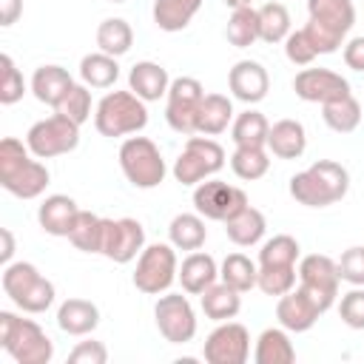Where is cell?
I'll list each match as a JSON object with an SVG mask.
<instances>
[{
    "instance_id": "1",
    "label": "cell",
    "mask_w": 364,
    "mask_h": 364,
    "mask_svg": "<svg viewBox=\"0 0 364 364\" xmlns=\"http://www.w3.org/2000/svg\"><path fill=\"white\" fill-rule=\"evenodd\" d=\"M350 173L336 159H318L301 173L290 176V196L304 208H327L347 196Z\"/></svg>"
},
{
    "instance_id": "2",
    "label": "cell",
    "mask_w": 364,
    "mask_h": 364,
    "mask_svg": "<svg viewBox=\"0 0 364 364\" xmlns=\"http://www.w3.org/2000/svg\"><path fill=\"white\" fill-rule=\"evenodd\" d=\"M31 156L28 145L14 136L0 142V185L17 199H37L48 188V168Z\"/></svg>"
},
{
    "instance_id": "3",
    "label": "cell",
    "mask_w": 364,
    "mask_h": 364,
    "mask_svg": "<svg viewBox=\"0 0 364 364\" xmlns=\"http://www.w3.org/2000/svg\"><path fill=\"white\" fill-rule=\"evenodd\" d=\"M307 26L304 34L310 37L318 54H333L341 48L347 31L355 23L353 0H307Z\"/></svg>"
},
{
    "instance_id": "4",
    "label": "cell",
    "mask_w": 364,
    "mask_h": 364,
    "mask_svg": "<svg viewBox=\"0 0 364 364\" xmlns=\"http://www.w3.org/2000/svg\"><path fill=\"white\" fill-rule=\"evenodd\" d=\"M0 344L17 364H48L54 358V344L46 330L9 310H0Z\"/></svg>"
},
{
    "instance_id": "5",
    "label": "cell",
    "mask_w": 364,
    "mask_h": 364,
    "mask_svg": "<svg viewBox=\"0 0 364 364\" xmlns=\"http://www.w3.org/2000/svg\"><path fill=\"white\" fill-rule=\"evenodd\" d=\"M94 125L102 136H128L139 134L148 125L145 100H139L131 88L128 91H108L94 111Z\"/></svg>"
},
{
    "instance_id": "6",
    "label": "cell",
    "mask_w": 364,
    "mask_h": 364,
    "mask_svg": "<svg viewBox=\"0 0 364 364\" xmlns=\"http://www.w3.org/2000/svg\"><path fill=\"white\" fill-rule=\"evenodd\" d=\"M119 168H122L125 179L142 191L162 185V179L168 173L159 148L148 136H128L119 145Z\"/></svg>"
},
{
    "instance_id": "7",
    "label": "cell",
    "mask_w": 364,
    "mask_h": 364,
    "mask_svg": "<svg viewBox=\"0 0 364 364\" xmlns=\"http://www.w3.org/2000/svg\"><path fill=\"white\" fill-rule=\"evenodd\" d=\"M26 145L37 159H51L71 154L80 145V125L63 114H51L40 122H34L26 134Z\"/></svg>"
},
{
    "instance_id": "8",
    "label": "cell",
    "mask_w": 364,
    "mask_h": 364,
    "mask_svg": "<svg viewBox=\"0 0 364 364\" xmlns=\"http://www.w3.org/2000/svg\"><path fill=\"white\" fill-rule=\"evenodd\" d=\"M225 168V148L210 136H191L173 162V176L179 185H199L202 179Z\"/></svg>"
},
{
    "instance_id": "9",
    "label": "cell",
    "mask_w": 364,
    "mask_h": 364,
    "mask_svg": "<svg viewBox=\"0 0 364 364\" xmlns=\"http://www.w3.org/2000/svg\"><path fill=\"white\" fill-rule=\"evenodd\" d=\"M173 279H179L173 245L156 242V245L142 247V253L136 259V270H134V287L139 293L156 296V293H165L173 284Z\"/></svg>"
},
{
    "instance_id": "10",
    "label": "cell",
    "mask_w": 364,
    "mask_h": 364,
    "mask_svg": "<svg viewBox=\"0 0 364 364\" xmlns=\"http://www.w3.org/2000/svg\"><path fill=\"white\" fill-rule=\"evenodd\" d=\"M338 264L324 253H310L299 262V287L304 296L318 307V313H327L338 299Z\"/></svg>"
},
{
    "instance_id": "11",
    "label": "cell",
    "mask_w": 364,
    "mask_h": 364,
    "mask_svg": "<svg viewBox=\"0 0 364 364\" xmlns=\"http://www.w3.org/2000/svg\"><path fill=\"white\" fill-rule=\"evenodd\" d=\"M205 100V88L196 77H176L168 88L165 119L176 134H196V114Z\"/></svg>"
},
{
    "instance_id": "12",
    "label": "cell",
    "mask_w": 364,
    "mask_h": 364,
    "mask_svg": "<svg viewBox=\"0 0 364 364\" xmlns=\"http://www.w3.org/2000/svg\"><path fill=\"white\" fill-rule=\"evenodd\" d=\"M245 205H247V193L242 188H236V185H228V182H219V179H208V182H199L193 188V208L205 219L228 222Z\"/></svg>"
},
{
    "instance_id": "13",
    "label": "cell",
    "mask_w": 364,
    "mask_h": 364,
    "mask_svg": "<svg viewBox=\"0 0 364 364\" xmlns=\"http://www.w3.org/2000/svg\"><path fill=\"white\" fill-rule=\"evenodd\" d=\"M154 318L162 338L171 344H188L196 336V313L182 293L159 296V301L154 304Z\"/></svg>"
},
{
    "instance_id": "14",
    "label": "cell",
    "mask_w": 364,
    "mask_h": 364,
    "mask_svg": "<svg viewBox=\"0 0 364 364\" xmlns=\"http://www.w3.org/2000/svg\"><path fill=\"white\" fill-rule=\"evenodd\" d=\"M208 364H245L250 355V333L239 321H219V327L205 338L202 350Z\"/></svg>"
},
{
    "instance_id": "15",
    "label": "cell",
    "mask_w": 364,
    "mask_h": 364,
    "mask_svg": "<svg viewBox=\"0 0 364 364\" xmlns=\"http://www.w3.org/2000/svg\"><path fill=\"white\" fill-rule=\"evenodd\" d=\"M145 247V228L125 216V219H105V236H102V256L117 262V264H128L131 259H136V253H142Z\"/></svg>"
},
{
    "instance_id": "16",
    "label": "cell",
    "mask_w": 364,
    "mask_h": 364,
    "mask_svg": "<svg viewBox=\"0 0 364 364\" xmlns=\"http://www.w3.org/2000/svg\"><path fill=\"white\" fill-rule=\"evenodd\" d=\"M293 91H296L299 100L318 102V105L353 94L350 91V82L341 74L330 71V68H301L296 74V80H293Z\"/></svg>"
},
{
    "instance_id": "17",
    "label": "cell",
    "mask_w": 364,
    "mask_h": 364,
    "mask_svg": "<svg viewBox=\"0 0 364 364\" xmlns=\"http://www.w3.org/2000/svg\"><path fill=\"white\" fill-rule=\"evenodd\" d=\"M228 88L236 100L253 105V102H262L267 97V88H270V77H267V68L256 60H239L230 71H228Z\"/></svg>"
},
{
    "instance_id": "18",
    "label": "cell",
    "mask_w": 364,
    "mask_h": 364,
    "mask_svg": "<svg viewBox=\"0 0 364 364\" xmlns=\"http://www.w3.org/2000/svg\"><path fill=\"white\" fill-rule=\"evenodd\" d=\"M318 307L304 296L301 287H293L290 293L279 296V304H276V318L284 330L290 333H307L316 321H318Z\"/></svg>"
},
{
    "instance_id": "19",
    "label": "cell",
    "mask_w": 364,
    "mask_h": 364,
    "mask_svg": "<svg viewBox=\"0 0 364 364\" xmlns=\"http://www.w3.org/2000/svg\"><path fill=\"white\" fill-rule=\"evenodd\" d=\"M77 216H80V208L65 193H51L37 208V222L51 236H68L71 228H74V222H77Z\"/></svg>"
},
{
    "instance_id": "20",
    "label": "cell",
    "mask_w": 364,
    "mask_h": 364,
    "mask_svg": "<svg viewBox=\"0 0 364 364\" xmlns=\"http://www.w3.org/2000/svg\"><path fill=\"white\" fill-rule=\"evenodd\" d=\"M216 279H219V267H216V262H213L210 253L191 250V253L182 259V264H179L182 290L191 293V296H202Z\"/></svg>"
},
{
    "instance_id": "21",
    "label": "cell",
    "mask_w": 364,
    "mask_h": 364,
    "mask_svg": "<svg viewBox=\"0 0 364 364\" xmlns=\"http://www.w3.org/2000/svg\"><path fill=\"white\" fill-rule=\"evenodd\" d=\"M128 88L145 100V102H156L159 97H168V88H171V77L168 71L159 65V63H151V60H142L131 68L128 74Z\"/></svg>"
},
{
    "instance_id": "22",
    "label": "cell",
    "mask_w": 364,
    "mask_h": 364,
    "mask_svg": "<svg viewBox=\"0 0 364 364\" xmlns=\"http://www.w3.org/2000/svg\"><path fill=\"white\" fill-rule=\"evenodd\" d=\"M71 88H74V77L63 65H40L31 77V94L51 108H57Z\"/></svg>"
},
{
    "instance_id": "23",
    "label": "cell",
    "mask_w": 364,
    "mask_h": 364,
    "mask_svg": "<svg viewBox=\"0 0 364 364\" xmlns=\"http://www.w3.org/2000/svg\"><path fill=\"white\" fill-rule=\"evenodd\" d=\"M307 148V131L299 119H279L267 131V151L279 159H299Z\"/></svg>"
},
{
    "instance_id": "24",
    "label": "cell",
    "mask_w": 364,
    "mask_h": 364,
    "mask_svg": "<svg viewBox=\"0 0 364 364\" xmlns=\"http://www.w3.org/2000/svg\"><path fill=\"white\" fill-rule=\"evenodd\" d=\"M100 324V307L88 299H65L57 310V327L68 336H88Z\"/></svg>"
},
{
    "instance_id": "25",
    "label": "cell",
    "mask_w": 364,
    "mask_h": 364,
    "mask_svg": "<svg viewBox=\"0 0 364 364\" xmlns=\"http://www.w3.org/2000/svg\"><path fill=\"white\" fill-rule=\"evenodd\" d=\"M199 304H202V313L210 318V321H230L239 316L242 310V296L236 287L225 284V282H213L202 296H199Z\"/></svg>"
},
{
    "instance_id": "26",
    "label": "cell",
    "mask_w": 364,
    "mask_h": 364,
    "mask_svg": "<svg viewBox=\"0 0 364 364\" xmlns=\"http://www.w3.org/2000/svg\"><path fill=\"white\" fill-rule=\"evenodd\" d=\"M230 119H233V102L225 94H205L196 114V134L216 136L230 125Z\"/></svg>"
},
{
    "instance_id": "27",
    "label": "cell",
    "mask_w": 364,
    "mask_h": 364,
    "mask_svg": "<svg viewBox=\"0 0 364 364\" xmlns=\"http://www.w3.org/2000/svg\"><path fill=\"white\" fill-rule=\"evenodd\" d=\"M264 230H267L264 213L256 210V208H250V205H245L236 216H230V219L225 222V233H228V239H230L233 245H239V247H250V245L262 242Z\"/></svg>"
},
{
    "instance_id": "28",
    "label": "cell",
    "mask_w": 364,
    "mask_h": 364,
    "mask_svg": "<svg viewBox=\"0 0 364 364\" xmlns=\"http://www.w3.org/2000/svg\"><path fill=\"white\" fill-rule=\"evenodd\" d=\"M256 364H290L296 361V347L284 327H267L256 338Z\"/></svg>"
},
{
    "instance_id": "29",
    "label": "cell",
    "mask_w": 364,
    "mask_h": 364,
    "mask_svg": "<svg viewBox=\"0 0 364 364\" xmlns=\"http://www.w3.org/2000/svg\"><path fill=\"white\" fill-rule=\"evenodd\" d=\"M168 239L176 250H199L208 239L202 213H176L168 225Z\"/></svg>"
},
{
    "instance_id": "30",
    "label": "cell",
    "mask_w": 364,
    "mask_h": 364,
    "mask_svg": "<svg viewBox=\"0 0 364 364\" xmlns=\"http://www.w3.org/2000/svg\"><path fill=\"white\" fill-rule=\"evenodd\" d=\"M202 9V0H154V23L162 31H182Z\"/></svg>"
},
{
    "instance_id": "31",
    "label": "cell",
    "mask_w": 364,
    "mask_h": 364,
    "mask_svg": "<svg viewBox=\"0 0 364 364\" xmlns=\"http://www.w3.org/2000/svg\"><path fill=\"white\" fill-rule=\"evenodd\" d=\"M80 77L88 88H111L119 80V63L105 51L85 54L80 60Z\"/></svg>"
},
{
    "instance_id": "32",
    "label": "cell",
    "mask_w": 364,
    "mask_h": 364,
    "mask_svg": "<svg viewBox=\"0 0 364 364\" xmlns=\"http://www.w3.org/2000/svg\"><path fill=\"white\" fill-rule=\"evenodd\" d=\"M267 131H270V122L264 119L262 111H242L236 119H233V142L236 148H264L267 145Z\"/></svg>"
},
{
    "instance_id": "33",
    "label": "cell",
    "mask_w": 364,
    "mask_h": 364,
    "mask_svg": "<svg viewBox=\"0 0 364 364\" xmlns=\"http://www.w3.org/2000/svg\"><path fill=\"white\" fill-rule=\"evenodd\" d=\"M102 236H105V219L91 213V210H80V216L68 233V242L82 253H100Z\"/></svg>"
},
{
    "instance_id": "34",
    "label": "cell",
    "mask_w": 364,
    "mask_h": 364,
    "mask_svg": "<svg viewBox=\"0 0 364 364\" xmlns=\"http://www.w3.org/2000/svg\"><path fill=\"white\" fill-rule=\"evenodd\" d=\"M321 117H324L327 128H333L336 134H350L361 122V102L353 94L338 97V100L321 105Z\"/></svg>"
},
{
    "instance_id": "35",
    "label": "cell",
    "mask_w": 364,
    "mask_h": 364,
    "mask_svg": "<svg viewBox=\"0 0 364 364\" xmlns=\"http://www.w3.org/2000/svg\"><path fill=\"white\" fill-rule=\"evenodd\" d=\"M97 46L111 57H122L134 46V31L122 17H108L97 28Z\"/></svg>"
},
{
    "instance_id": "36",
    "label": "cell",
    "mask_w": 364,
    "mask_h": 364,
    "mask_svg": "<svg viewBox=\"0 0 364 364\" xmlns=\"http://www.w3.org/2000/svg\"><path fill=\"white\" fill-rule=\"evenodd\" d=\"M290 34V11L284 3H264L259 9V40L264 43H284Z\"/></svg>"
},
{
    "instance_id": "37",
    "label": "cell",
    "mask_w": 364,
    "mask_h": 364,
    "mask_svg": "<svg viewBox=\"0 0 364 364\" xmlns=\"http://www.w3.org/2000/svg\"><path fill=\"white\" fill-rule=\"evenodd\" d=\"M219 276L225 284L236 287L239 293H247L256 287V279H259V264H253L245 253H228L222 267H219Z\"/></svg>"
},
{
    "instance_id": "38",
    "label": "cell",
    "mask_w": 364,
    "mask_h": 364,
    "mask_svg": "<svg viewBox=\"0 0 364 364\" xmlns=\"http://www.w3.org/2000/svg\"><path fill=\"white\" fill-rule=\"evenodd\" d=\"M225 37L230 46L236 48H247L259 40V9H233L230 20H228V28H225Z\"/></svg>"
},
{
    "instance_id": "39",
    "label": "cell",
    "mask_w": 364,
    "mask_h": 364,
    "mask_svg": "<svg viewBox=\"0 0 364 364\" xmlns=\"http://www.w3.org/2000/svg\"><path fill=\"white\" fill-rule=\"evenodd\" d=\"M296 279H299V267L290 264V267H282V264H259V279H256V287L264 293V296H284L296 287Z\"/></svg>"
},
{
    "instance_id": "40",
    "label": "cell",
    "mask_w": 364,
    "mask_h": 364,
    "mask_svg": "<svg viewBox=\"0 0 364 364\" xmlns=\"http://www.w3.org/2000/svg\"><path fill=\"white\" fill-rule=\"evenodd\" d=\"M230 168L239 179L245 182H253V179H262L270 168V156L264 148H236L230 154Z\"/></svg>"
},
{
    "instance_id": "41",
    "label": "cell",
    "mask_w": 364,
    "mask_h": 364,
    "mask_svg": "<svg viewBox=\"0 0 364 364\" xmlns=\"http://www.w3.org/2000/svg\"><path fill=\"white\" fill-rule=\"evenodd\" d=\"M299 253H301L299 242L293 236H287V233H279V236H273V239H267L262 245L259 264H282V267H290V264L299 262Z\"/></svg>"
},
{
    "instance_id": "42",
    "label": "cell",
    "mask_w": 364,
    "mask_h": 364,
    "mask_svg": "<svg viewBox=\"0 0 364 364\" xmlns=\"http://www.w3.org/2000/svg\"><path fill=\"white\" fill-rule=\"evenodd\" d=\"M26 94V80L9 54H0V102L14 105Z\"/></svg>"
},
{
    "instance_id": "43",
    "label": "cell",
    "mask_w": 364,
    "mask_h": 364,
    "mask_svg": "<svg viewBox=\"0 0 364 364\" xmlns=\"http://www.w3.org/2000/svg\"><path fill=\"white\" fill-rule=\"evenodd\" d=\"M54 111L63 114V117H68V119H74L77 125H82L91 117V91H88V85L85 82L82 85L74 82V88L65 94V100Z\"/></svg>"
},
{
    "instance_id": "44",
    "label": "cell",
    "mask_w": 364,
    "mask_h": 364,
    "mask_svg": "<svg viewBox=\"0 0 364 364\" xmlns=\"http://www.w3.org/2000/svg\"><path fill=\"white\" fill-rule=\"evenodd\" d=\"M14 304H17L23 313H46V310L54 304V284H51L46 276H40Z\"/></svg>"
},
{
    "instance_id": "45",
    "label": "cell",
    "mask_w": 364,
    "mask_h": 364,
    "mask_svg": "<svg viewBox=\"0 0 364 364\" xmlns=\"http://www.w3.org/2000/svg\"><path fill=\"white\" fill-rule=\"evenodd\" d=\"M336 264H338V279L341 282H347L353 287H364V245L347 247Z\"/></svg>"
},
{
    "instance_id": "46",
    "label": "cell",
    "mask_w": 364,
    "mask_h": 364,
    "mask_svg": "<svg viewBox=\"0 0 364 364\" xmlns=\"http://www.w3.org/2000/svg\"><path fill=\"white\" fill-rule=\"evenodd\" d=\"M338 316L350 330H364V287H353L341 296Z\"/></svg>"
},
{
    "instance_id": "47",
    "label": "cell",
    "mask_w": 364,
    "mask_h": 364,
    "mask_svg": "<svg viewBox=\"0 0 364 364\" xmlns=\"http://www.w3.org/2000/svg\"><path fill=\"white\" fill-rule=\"evenodd\" d=\"M284 54H287V60H290L293 65H310V63L318 57V51L313 48L310 37L304 34V28H296V31L287 34V40H284Z\"/></svg>"
},
{
    "instance_id": "48",
    "label": "cell",
    "mask_w": 364,
    "mask_h": 364,
    "mask_svg": "<svg viewBox=\"0 0 364 364\" xmlns=\"http://www.w3.org/2000/svg\"><path fill=\"white\" fill-rule=\"evenodd\" d=\"M71 364H105L108 361V350L102 341H80L71 353H68Z\"/></svg>"
},
{
    "instance_id": "49",
    "label": "cell",
    "mask_w": 364,
    "mask_h": 364,
    "mask_svg": "<svg viewBox=\"0 0 364 364\" xmlns=\"http://www.w3.org/2000/svg\"><path fill=\"white\" fill-rule=\"evenodd\" d=\"M344 63L353 71H364V37H353L344 46Z\"/></svg>"
},
{
    "instance_id": "50",
    "label": "cell",
    "mask_w": 364,
    "mask_h": 364,
    "mask_svg": "<svg viewBox=\"0 0 364 364\" xmlns=\"http://www.w3.org/2000/svg\"><path fill=\"white\" fill-rule=\"evenodd\" d=\"M20 14H23V0H0V26L17 23Z\"/></svg>"
},
{
    "instance_id": "51",
    "label": "cell",
    "mask_w": 364,
    "mask_h": 364,
    "mask_svg": "<svg viewBox=\"0 0 364 364\" xmlns=\"http://www.w3.org/2000/svg\"><path fill=\"white\" fill-rule=\"evenodd\" d=\"M0 239H3L0 262H3V264H9V262H11V256H14V236H11V230H9V228H0Z\"/></svg>"
},
{
    "instance_id": "52",
    "label": "cell",
    "mask_w": 364,
    "mask_h": 364,
    "mask_svg": "<svg viewBox=\"0 0 364 364\" xmlns=\"http://www.w3.org/2000/svg\"><path fill=\"white\" fill-rule=\"evenodd\" d=\"M225 6H230V9H245V6H250V0H225Z\"/></svg>"
},
{
    "instance_id": "53",
    "label": "cell",
    "mask_w": 364,
    "mask_h": 364,
    "mask_svg": "<svg viewBox=\"0 0 364 364\" xmlns=\"http://www.w3.org/2000/svg\"><path fill=\"white\" fill-rule=\"evenodd\" d=\"M111 3H125V0H111Z\"/></svg>"
}]
</instances>
